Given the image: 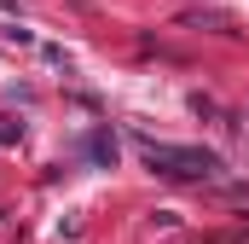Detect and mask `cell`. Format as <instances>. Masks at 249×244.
Instances as JSON below:
<instances>
[{"instance_id": "cell-1", "label": "cell", "mask_w": 249, "mask_h": 244, "mask_svg": "<svg viewBox=\"0 0 249 244\" xmlns=\"http://www.w3.org/2000/svg\"><path fill=\"white\" fill-rule=\"evenodd\" d=\"M145 163L157 175H174V181H214L220 175V157L203 151V145H168V140H139Z\"/></svg>"}, {"instance_id": "cell-2", "label": "cell", "mask_w": 249, "mask_h": 244, "mask_svg": "<svg viewBox=\"0 0 249 244\" xmlns=\"http://www.w3.org/2000/svg\"><path fill=\"white\" fill-rule=\"evenodd\" d=\"M87 157H93V163H99V169H110V163H116V140H110V134H105V128H99V134H93V140H87Z\"/></svg>"}, {"instance_id": "cell-3", "label": "cell", "mask_w": 249, "mask_h": 244, "mask_svg": "<svg viewBox=\"0 0 249 244\" xmlns=\"http://www.w3.org/2000/svg\"><path fill=\"white\" fill-rule=\"evenodd\" d=\"M226 198H232V203H249V181H238V186H226Z\"/></svg>"}]
</instances>
